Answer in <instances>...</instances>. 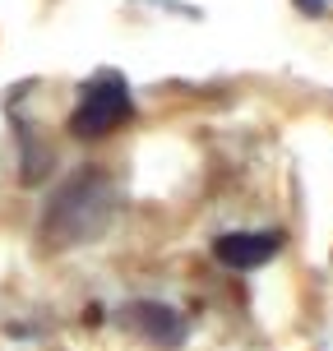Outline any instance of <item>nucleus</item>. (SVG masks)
<instances>
[{
  "label": "nucleus",
  "mask_w": 333,
  "mask_h": 351,
  "mask_svg": "<svg viewBox=\"0 0 333 351\" xmlns=\"http://www.w3.org/2000/svg\"><path fill=\"white\" fill-rule=\"evenodd\" d=\"M282 250V231H227L213 241V259L227 268H260Z\"/></svg>",
  "instance_id": "obj_2"
},
{
  "label": "nucleus",
  "mask_w": 333,
  "mask_h": 351,
  "mask_svg": "<svg viewBox=\"0 0 333 351\" xmlns=\"http://www.w3.org/2000/svg\"><path fill=\"white\" fill-rule=\"evenodd\" d=\"M121 324L130 328V333H139L143 342H153V347H176L181 333H185L181 315L167 310V305H153V300H135V305H125Z\"/></svg>",
  "instance_id": "obj_3"
},
{
  "label": "nucleus",
  "mask_w": 333,
  "mask_h": 351,
  "mask_svg": "<svg viewBox=\"0 0 333 351\" xmlns=\"http://www.w3.org/2000/svg\"><path fill=\"white\" fill-rule=\"evenodd\" d=\"M306 14H324V10H333V0H297Z\"/></svg>",
  "instance_id": "obj_4"
},
{
  "label": "nucleus",
  "mask_w": 333,
  "mask_h": 351,
  "mask_svg": "<svg viewBox=\"0 0 333 351\" xmlns=\"http://www.w3.org/2000/svg\"><path fill=\"white\" fill-rule=\"evenodd\" d=\"M130 116H135V97H130L125 79L121 74H97L84 84V93L70 111V134L74 139H106L121 125H130Z\"/></svg>",
  "instance_id": "obj_1"
}]
</instances>
